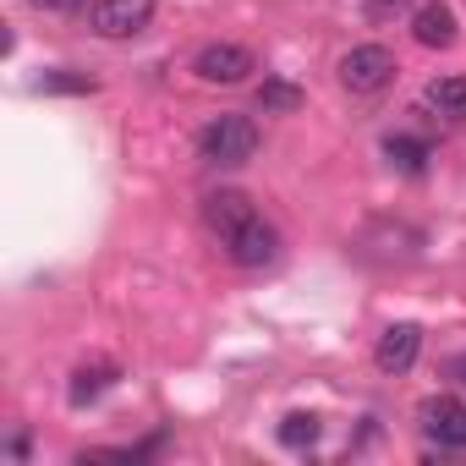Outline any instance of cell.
<instances>
[{"label":"cell","instance_id":"1","mask_svg":"<svg viewBox=\"0 0 466 466\" xmlns=\"http://www.w3.org/2000/svg\"><path fill=\"white\" fill-rule=\"evenodd\" d=\"M203 225H208V237L219 242V253L237 269H269L280 258V230L237 187H219V192L203 198Z\"/></svg>","mask_w":466,"mask_h":466},{"label":"cell","instance_id":"2","mask_svg":"<svg viewBox=\"0 0 466 466\" xmlns=\"http://www.w3.org/2000/svg\"><path fill=\"white\" fill-rule=\"evenodd\" d=\"M258 154V121L253 116H214L198 132V159L214 170H237Z\"/></svg>","mask_w":466,"mask_h":466},{"label":"cell","instance_id":"3","mask_svg":"<svg viewBox=\"0 0 466 466\" xmlns=\"http://www.w3.org/2000/svg\"><path fill=\"white\" fill-rule=\"evenodd\" d=\"M335 72H340V88H346V94L373 99V94H384V88L395 83V56H390L384 45H351Z\"/></svg>","mask_w":466,"mask_h":466},{"label":"cell","instance_id":"4","mask_svg":"<svg viewBox=\"0 0 466 466\" xmlns=\"http://www.w3.org/2000/svg\"><path fill=\"white\" fill-rule=\"evenodd\" d=\"M253 72H258V56H253L248 45H230V39H214V45H203V50L192 56V77L208 83V88H237V83H248Z\"/></svg>","mask_w":466,"mask_h":466},{"label":"cell","instance_id":"5","mask_svg":"<svg viewBox=\"0 0 466 466\" xmlns=\"http://www.w3.org/2000/svg\"><path fill=\"white\" fill-rule=\"evenodd\" d=\"M417 422H422V433H428L444 455H461V450H466V400H461V395H428V400L417 406Z\"/></svg>","mask_w":466,"mask_h":466},{"label":"cell","instance_id":"6","mask_svg":"<svg viewBox=\"0 0 466 466\" xmlns=\"http://www.w3.org/2000/svg\"><path fill=\"white\" fill-rule=\"evenodd\" d=\"M154 6L159 0H94L88 23H94L99 39H137L154 23Z\"/></svg>","mask_w":466,"mask_h":466},{"label":"cell","instance_id":"7","mask_svg":"<svg viewBox=\"0 0 466 466\" xmlns=\"http://www.w3.org/2000/svg\"><path fill=\"white\" fill-rule=\"evenodd\" d=\"M417 357H422V329L417 324H390L384 335H379V346H373V368L379 373H411L417 368Z\"/></svg>","mask_w":466,"mask_h":466},{"label":"cell","instance_id":"8","mask_svg":"<svg viewBox=\"0 0 466 466\" xmlns=\"http://www.w3.org/2000/svg\"><path fill=\"white\" fill-rule=\"evenodd\" d=\"M411 39H417L422 50H450V45L461 39V23H455V12H450V0H422V6L411 12Z\"/></svg>","mask_w":466,"mask_h":466},{"label":"cell","instance_id":"9","mask_svg":"<svg viewBox=\"0 0 466 466\" xmlns=\"http://www.w3.org/2000/svg\"><path fill=\"white\" fill-rule=\"evenodd\" d=\"M384 159H390V170L395 176H428V159H433V148H428V137H417V132H390L384 137Z\"/></svg>","mask_w":466,"mask_h":466},{"label":"cell","instance_id":"10","mask_svg":"<svg viewBox=\"0 0 466 466\" xmlns=\"http://www.w3.org/2000/svg\"><path fill=\"white\" fill-rule=\"evenodd\" d=\"M116 379H121V368H116V362H83V368L72 373V384H66V400L83 411V406H94Z\"/></svg>","mask_w":466,"mask_h":466},{"label":"cell","instance_id":"11","mask_svg":"<svg viewBox=\"0 0 466 466\" xmlns=\"http://www.w3.org/2000/svg\"><path fill=\"white\" fill-rule=\"evenodd\" d=\"M422 105L439 110L444 121H466V77H433L422 88Z\"/></svg>","mask_w":466,"mask_h":466},{"label":"cell","instance_id":"12","mask_svg":"<svg viewBox=\"0 0 466 466\" xmlns=\"http://www.w3.org/2000/svg\"><path fill=\"white\" fill-rule=\"evenodd\" d=\"M258 110H264V116H291V110H302V88L286 83V77H264V88H258Z\"/></svg>","mask_w":466,"mask_h":466},{"label":"cell","instance_id":"13","mask_svg":"<svg viewBox=\"0 0 466 466\" xmlns=\"http://www.w3.org/2000/svg\"><path fill=\"white\" fill-rule=\"evenodd\" d=\"M319 433H324V422H319L313 411H291V417L280 422V444H286V450H313Z\"/></svg>","mask_w":466,"mask_h":466},{"label":"cell","instance_id":"14","mask_svg":"<svg viewBox=\"0 0 466 466\" xmlns=\"http://www.w3.org/2000/svg\"><path fill=\"white\" fill-rule=\"evenodd\" d=\"M39 94H94V77L88 72H45L39 77Z\"/></svg>","mask_w":466,"mask_h":466},{"label":"cell","instance_id":"15","mask_svg":"<svg viewBox=\"0 0 466 466\" xmlns=\"http://www.w3.org/2000/svg\"><path fill=\"white\" fill-rule=\"evenodd\" d=\"M406 6H411V0H362V17L368 23H395Z\"/></svg>","mask_w":466,"mask_h":466},{"label":"cell","instance_id":"16","mask_svg":"<svg viewBox=\"0 0 466 466\" xmlns=\"http://www.w3.org/2000/svg\"><path fill=\"white\" fill-rule=\"evenodd\" d=\"M34 6L50 17H77V12H88V0H34Z\"/></svg>","mask_w":466,"mask_h":466},{"label":"cell","instance_id":"17","mask_svg":"<svg viewBox=\"0 0 466 466\" xmlns=\"http://www.w3.org/2000/svg\"><path fill=\"white\" fill-rule=\"evenodd\" d=\"M444 379H450L455 390H466V351H455V357L444 362Z\"/></svg>","mask_w":466,"mask_h":466},{"label":"cell","instance_id":"18","mask_svg":"<svg viewBox=\"0 0 466 466\" xmlns=\"http://www.w3.org/2000/svg\"><path fill=\"white\" fill-rule=\"evenodd\" d=\"M6 455H12V461H28V433H12V439H6Z\"/></svg>","mask_w":466,"mask_h":466}]
</instances>
